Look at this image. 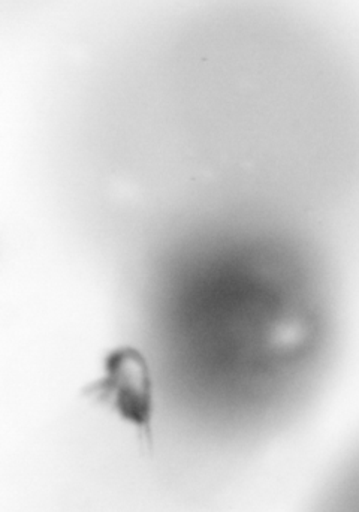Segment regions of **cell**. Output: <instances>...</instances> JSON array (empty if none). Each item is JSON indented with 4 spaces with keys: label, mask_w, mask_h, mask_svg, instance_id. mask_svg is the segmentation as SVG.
<instances>
[{
    "label": "cell",
    "mask_w": 359,
    "mask_h": 512,
    "mask_svg": "<svg viewBox=\"0 0 359 512\" xmlns=\"http://www.w3.org/2000/svg\"><path fill=\"white\" fill-rule=\"evenodd\" d=\"M84 397L135 433L147 450L155 447L158 387L147 355L134 345L107 352L101 369L84 388Z\"/></svg>",
    "instance_id": "1"
}]
</instances>
